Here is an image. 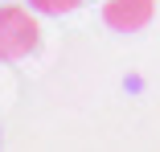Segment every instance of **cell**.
Returning a JSON list of instances; mask_svg holds the SVG:
<instances>
[{"label":"cell","instance_id":"3","mask_svg":"<svg viewBox=\"0 0 160 152\" xmlns=\"http://www.w3.org/2000/svg\"><path fill=\"white\" fill-rule=\"evenodd\" d=\"M82 0H29L33 13H45V17H62V13H74Z\"/></svg>","mask_w":160,"mask_h":152},{"label":"cell","instance_id":"2","mask_svg":"<svg viewBox=\"0 0 160 152\" xmlns=\"http://www.w3.org/2000/svg\"><path fill=\"white\" fill-rule=\"evenodd\" d=\"M156 17V0H107L103 21L115 33H140V29Z\"/></svg>","mask_w":160,"mask_h":152},{"label":"cell","instance_id":"1","mask_svg":"<svg viewBox=\"0 0 160 152\" xmlns=\"http://www.w3.org/2000/svg\"><path fill=\"white\" fill-rule=\"evenodd\" d=\"M37 21L21 4H4L0 8V62H17L37 45Z\"/></svg>","mask_w":160,"mask_h":152}]
</instances>
